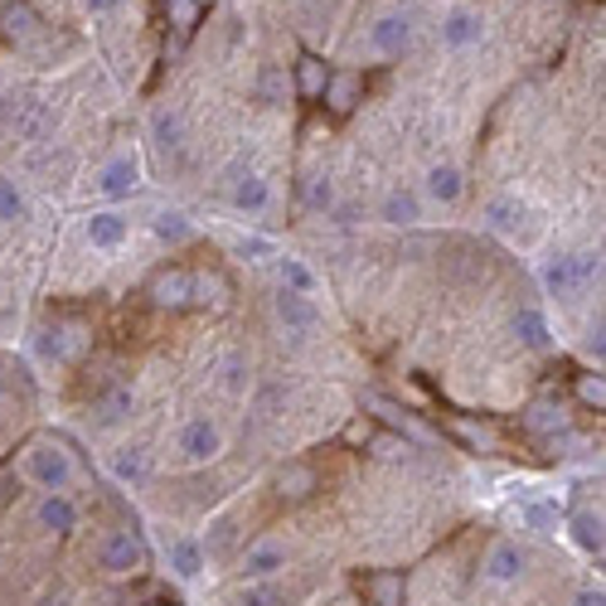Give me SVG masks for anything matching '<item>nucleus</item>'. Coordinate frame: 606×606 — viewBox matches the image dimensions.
I'll list each match as a JSON object with an SVG mask.
<instances>
[{"label": "nucleus", "mask_w": 606, "mask_h": 606, "mask_svg": "<svg viewBox=\"0 0 606 606\" xmlns=\"http://www.w3.org/2000/svg\"><path fill=\"white\" fill-rule=\"evenodd\" d=\"M20 218H29V200L15 180H0V224H20Z\"/></svg>", "instance_id": "nucleus-33"}, {"label": "nucleus", "mask_w": 606, "mask_h": 606, "mask_svg": "<svg viewBox=\"0 0 606 606\" xmlns=\"http://www.w3.org/2000/svg\"><path fill=\"white\" fill-rule=\"evenodd\" d=\"M281 597H277V588L272 582H248L243 592H233V602L228 606H277Z\"/></svg>", "instance_id": "nucleus-37"}, {"label": "nucleus", "mask_w": 606, "mask_h": 606, "mask_svg": "<svg viewBox=\"0 0 606 606\" xmlns=\"http://www.w3.org/2000/svg\"><path fill=\"white\" fill-rule=\"evenodd\" d=\"M480 29H485V20H480L476 5H452L442 20V45L446 49H471L480 45Z\"/></svg>", "instance_id": "nucleus-13"}, {"label": "nucleus", "mask_w": 606, "mask_h": 606, "mask_svg": "<svg viewBox=\"0 0 606 606\" xmlns=\"http://www.w3.org/2000/svg\"><path fill=\"white\" fill-rule=\"evenodd\" d=\"M0 393H5V374H0Z\"/></svg>", "instance_id": "nucleus-49"}, {"label": "nucleus", "mask_w": 606, "mask_h": 606, "mask_svg": "<svg viewBox=\"0 0 606 606\" xmlns=\"http://www.w3.org/2000/svg\"><path fill=\"white\" fill-rule=\"evenodd\" d=\"M407 45H413V15H407V10H379L374 25L364 29V39H359V54L364 59H399Z\"/></svg>", "instance_id": "nucleus-4"}, {"label": "nucleus", "mask_w": 606, "mask_h": 606, "mask_svg": "<svg viewBox=\"0 0 606 606\" xmlns=\"http://www.w3.org/2000/svg\"><path fill=\"white\" fill-rule=\"evenodd\" d=\"M112 476L122 480V485H141L146 476H151V452H146V446H117V452H112Z\"/></svg>", "instance_id": "nucleus-18"}, {"label": "nucleus", "mask_w": 606, "mask_h": 606, "mask_svg": "<svg viewBox=\"0 0 606 606\" xmlns=\"http://www.w3.org/2000/svg\"><path fill=\"white\" fill-rule=\"evenodd\" d=\"M326 83H330V68L320 64V59H301L296 64V92L306 102H316L320 92H326Z\"/></svg>", "instance_id": "nucleus-27"}, {"label": "nucleus", "mask_w": 606, "mask_h": 606, "mask_svg": "<svg viewBox=\"0 0 606 606\" xmlns=\"http://www.w3.org/2000/svg\"><path fill=\"white\" fill-rule=\"evenodd\" d=\"M98 568L108 572V578H141V572L151 568V548H146V539L136 534V529H112V534L98 543Z\"/></svg>", "instance_id": "nucleus-3"}, {"label": "nucleus", "mask_w": 606, "mask_h": 606, "mask_svg": "<svg viewBox=\"0 0 606 606\" xmlns=\"http://www.w3.org/2000/svg\"><path fill=\"white\" fill-rule=\"evenodd\" d=\"M20 471H25L29 485L45 490V495L49 490H68L78 480V466H73V456L59 442H35L25 452V462H20Z\"/></svg>", "instance_id": "nucleus-2"}, {"label": "nucleus", "mask_w": 606, "mask_h": 606, "mask_svg": "<svg viewBox=\"0 0 606 606\" xmlns=\"http://www.w3.org/2000/svg\"><path fill=\"white\" fill-rule=\"evenodd\" d=\"M248 379H253V374H248V359H243V354H224V364H218V383H224L228 393H243Z\"/></svg>", "instance_id": "nucleus-35"}, {"label": "nucleus", "mask_w": 606, "mask_h": 606, "mask_svg": "<svg viewBox=\"0 0 606 606\" xmlns=\"http://www.w3.org/2000/svg\"><path fill=\"white\" fill-rule=\"evenodd\" d=\"M151 136H155V146H161L165 155H180L185 151V117L180 112H171V108H161L151 117Z\"/></svg>", "instance_id": "nucleus-20"}, {"label": "nucleus", "mask_w": 606, "mask_h": 606, "mask_svg": "<svg viewBox=\"0 0 606 606\" xmlns=\"http://www.w3.org/2000/svg\"><path fill=\"white\" fill-rule=\"evenodd\" d=\"M456 432L466 437L471 446H495V437H490V427H476V422H456Z\"/></svg>", "instance_id": "nucleus-42"}, {"label": "nucleus", "mask_w": 606, "mask_h": 606, "mask_svg": "<svg viewBox=\"0 0 606 606\" xmlns=\"http://www.w3.org/2000/svg\"><path fill=\"white\" fill-rule=\"evenodd\" d=\"M272 306H277V320H281V330H287L291 340H311L320 330V306L311 296H296V291H277V301H272Z\"/></svg>", "instance_id": "nucleus-8"}, {"label": "nucleus", "mask_w": 606, "mask_h": 606, "mask_svg": "<svg viewBox=\"0 0 606 606\" xmlns=\"http://www.w3.org/2000/svg\"><path fill=\"white\" fill-rule=\"evenodd\" d=\"M238 253H253V257H277V253H272V243H263V238H243V243H238Z\"/></svg>", "instance_id": "nucleus-45"}, {"label": "nucleus", "mask_w": 606, "mask_h": 606, "mask_svg": "<svg viewBox=\"0 0 606 606\" xmlns=\"http://www.w3.org/2000/svg\"><path fill=\"white\" fill-rule=\"evenodd\" d=\"M529 427H539V432H553V427H563V413L553 403H539L534 413H529Z\"/></svg>", "instance_id": "nucleus-40"}, {"label": "nucleus", "mask_w": 606, "mask_h": 606, "mask_svg": "<svg viewBox=\"0 0 606 606\" xmlns=\"http://www.w3.org/2000/svg\"><path fill=\"white\" fill-rule=\"evenodd\" d=\"M136 185H141V161H136L131 151H117L112 161L98 165V175H92V190H98L102 200H127Z\"/></svg>", "instance_id": "nucleus-7"}, {"label": "nucleus", "mask_w": 606, "mask_h": 606, "mask_svg": "<svg viewBox=\"0 0 606 606\" xmlns=\"http://www.w3.org/2000/svg\"><path fill=\"white\" fill-rule=\"evenodd\" d=\"M78 505L68 500V490H49L45 500L35 505V525L45 529V534H54V539H68L73 529H78Z\"/></svg>", "instance_id": "nucleus-10"}, {"label": "nucleus", "mask_w": 606, "mask_h": 606, "mask_svg": "<svg viewBox=\"0 0 606 606\" xmlns=\"http://www.w3.org/2000/svg\"><path fill=\"white\" fill-rule=\"evenodd\" d=\"M311 490H316V471H311V466H287V471L277 476V495L281 500H306Z\"/></svg>", "instance_id": "nucleus-29"}, {"label": "nucleus", "mask_w": 606, "mask_h": 606, "mask_svg": "<svg viewBox=\"0 0 606 606\" xmlns=\"http://www.w3.org/2000/svg\"><path fill=\"white\" fill-rule=\"evenodd\" d=\"M578 399H582V403H592V407H602V403H606V393H602V379H592V374H582V379H578Z\"/></svg>", "instance_id": "nucleus-41"}, {"label": "nucleus", "mask_w": 606, "mask_h": 606, "mask_svg": "<svg viewBox=\"0 0 606 606\" xmlns=\"http://www.w3.org/2000/svg\"><path fill=\"white\" fill-rule=\"evenodd\" d=\"M131 233V218L117 214V209H98V214H88V224H83V238H88L98 253H112V248H122Z\"/></svg>", "instance_id": "nucleus-11"}, {"label": "nucleus", "mask_w": 606, "mask_h": 606, "mask_svg": "<svg viewBox=\"0 0 606 606\" xmlns=\"http://www.w3.org/2000/svg\"><path fill=\"white\" fill-rule=\"evenodd\" d=\"M568 529H572V543H578L582 553H602V515L578 509V515L568 519Z\"/></svg>", "instance_id": "nucleus-26"}, {"label": "nucleus", "mask_w": 606, "mask_h": 606, "mask_svg": "<svg viewBox=\"0 0 606 606\" xmlns=\"http://www.w3.org/2000/svg\"><path fill=\"white\" fill-rule=\"evenodd\" d=\"M301 200H306L311 214H330V209H336V180H330V175H311Z\"/></svg>", "instance_id": "nucleus-31"}, {"label": "nucleus", "mask_w": 606, "mask_h": 606, "mask_svg": "<svg viewBox=\"0 0 606 606\" xmlns=\"http://www.w3.org/2000/svg\"><path fill=\"white\" fill-rule=\"evenodd\" d=\"M572 606H606V592L602 588H582L578 597H572Z\"/></svg>", "instance_id": "nucleus-46"}, {"label": "nucleus", "mask_w": 606, "mask_h": 606, "mask_svg": "<svg viewBox=\"0 0 606 606\" xmlns=\"http://www.w3.org/2000/svg\"><path fill=\"white\" fill-rule=\"evenodd\" d=\"M171 10H175V20H180V29H190L194 15H200V10H194V0H171Z\"/></svg>", "instance_id": "nucleus-44"}, {"label": "nucleus", "mask_w": 606, "mask_h": 606, "mask_svg": "<svg viewBox=\"0 0 606 606\" xmlns=\"http://www.w3.org/2000/svg\"><path fill=\"white\" fill-rule=\"evenodd\" d=\"M277 277H281V291H296V296L316 301L320 281H316V272L301 263V257H277Z\"/></svg>", "instance_id": "nucleus-22"}, {"label": "nucleus", "mask_w": 606, "mask_h": 606, "mask_svg": "<svg viewBox=\"0 0 606 606\" xmlns=\"http://www.w3.org/2000/svg\"><path fill=\"white\" fill-rule=\"evenodd\" d=\"M171 568H175V578L180 582H194L204 572V548L194 539H175L171 543Z\"/></svg>", "instance_id": "nucleus-25"}, {"label": "nucleus", "mask_w": 606, "mask_h": 606, "mask_svg": "<svg viewBox=\"0 0 606 606\" xmlns=\"http://www.w3.org/2000/svg\"><path fill=\"white\" fill-rule=\"evenodd\" d=\"M287 568H291V548L281 539L248 543L243 558H238V578H243V582H272V578H281Z\"/></svg>", "instance_id": "nucleus-6"}, {"label": "nucleus", "mask_w": 606, "mask_h": 606, "mask_svg": "<svg viewBox=\"0 0 606 606\" xmlns=\"http://www.w3.org/2000/svg\"><path fill=\"white\" fill-rule=\"evenodd\" d=\"M257 98H263L267 108H277V102L287 98V73H281V68H267L263 78H257Z\"/></svg>", "instance_id": "nucleus-38"}, {"label": "nucleus", "mask_w": 606, "mask_h": 606, "mask_svg": "<svg viewBox=\"0 0 606 606\" xmlns=\"http://www.w3.org/2000/svg\"><path fill=\"white\" fill-rule=\"evenodd\" d=\"M39 606H73V602H68V597H45Z\"/></svg>", "instance_id": "nucleus-48"}, {"label": "nucleus", "mask_w": 606, "mask_h": 606, "mask_svg": "<svg viewBox=\"0 0 606 606\" xmlns=\"http://www.w3.org/2000/svg\"><path fill=\"white\" fill-rule=\"evenodd\" d=\"M155 238H161V243H190L194 238V228H190V218L180 214V209H161V214H155Z\"/></svg>", "instance_id": "nucleus-28"}, {"label": "nucleus", "mask_w": 606, "mask_h": 606, "mask_svg": "<svg viewBox=\"0 0 606 606\" xmlns=\"http://www.w3.org/2000/svg\"><path fill=\"white\" fill-rule=\"evenodd\" d=\"M35 350L45 354V359H54V364H64L68 359V330H39V340H35Z\"/></svg>", "instance_id": "nucleus-36"}, {"label": "nucleus", "mask_w": 606, "mask_h": 606, "mask_svg": "<svg viewBox=\"0 0 606 606\" xmlns=\"http://www.w3.org/2000/svg\"><path fill=\"white\" fill-rule=\"evenodd\" d=\"M485 224L495 228V233L515 238L519 228H525V204L509 200V194H500V200H490V204H485Z\"/></svg>", "instance_id": "nucleus-23"}, {"label": "nucleus", "mask_w": 606, "mask_h": 606, "mask_svg": "<svg viewBox=\"0 0 606 606\" xmlns=\"http://www.w3.org/2000/svg\"><path fill=\"white\" fill-rule=\"evenodd\" d=\"M519 525L534 529V534H558V509H553V505H539V500H529V505H519Z\"/></svg>", "instance_id": "nucleus-32"}, {"label": "nucleus", "mask_w": 606, "mask_h": 606, "mask_svg": "<svg viewBox=\"0 0 606 606\" xmlns=\"http://www.w3.org/2000/svg\"><path fill=\"white\" fill-rule=\"evenodd\" d=\"M25 171L39 175L45 185H59V180H68V175H73V151H64V146H54V141H45L39 151H29Z\"/></svg>", "instance_id": "nucleus-16"}, {"label": "nucleus", "mask_w": 606, "mask_h": 606, "mask_svg": "<svg viewBox=\"0 0 606 606\" xmlns=\"http://www.w3.org/2000/svg\"><path fill=\"white\" fill-rule=\"evenodd\" d=\"M369 602L374 606H403V578L399 572H379V578H369Z\"/></svg>", "instance_id": "nucleus-34"}, {"label": "nucleus", "mask_w": 606, "mask_h": 606, "mask_svg": "<svg viewBox=\"0 0 606 606\" xmlns=\"http://www.w3.org/2000/svg\"><path fill=\"white\" fill-rule=\"evenodd\" d=\"M117 5H122V0H83V10H88V15H112Z\"/></svg>", "instance_id": "nucleus-47"}, {"label": "nucleus", "mask_w": 606, "mask_h": 606, "mask_svg": "<svg viewBox=\"0 0 606 606\" xmlns=\"http://www.w3.org/2000/svg\"><path fill=\"white\" fill-rule=\"evenodd\" d=\"M379 214L389 218L393 228H413L417 218H422V204H417V194H407V190H389L383 204H379Z\"/></svg>", "instance_id": "nucleus-24"}, {"label": "nucleus", "mask_w": 606, "mask_h": 606, "mask_svg": "<svg viewBox=\"0 0 606 606\" xmlns=\"http://www.w3.org/2000/svg\"><path fill=\"white\" fill-rule=\"evenodd\" d=\"M403 452H413L403 437H374V456H403Z\"/></svg>", "instance_id": "nucleus-43"}, {"label": "nucleus", "mask_w": 606, "mask_h": 606, "mask_svg": "<svg viewBox=\"0 0 606 606\" xmlns=\"http://www.w3.org/2000/svg\"><path fill=\"white\" fill-rule=\"evenodd\" d=\"M175 456H180V466H209L224 456V427L214 422V417H190V422L180 427V437H175Z\"/></svg>", "instance_id": "nucleus-5"}, {"label": "nucleus", "mask_w": 606, "mask_h": 606, "mask_svg": "<svg viewBox=\"0 0 606 606\" xmlns=\"http://www.w3.org/2000/svg\"><path fill=\"white\" fill-rule=\"evenodd\" d=\"M151 306H161V311H185L194 301V272H185V267H165V272H155V281H151Z\"/></svg>", "instance_id": "nucleus-9"}, {"label": "nucleus", "mask_w": 606, "mask_h": 606, "mask_svg": "<svg viewBox=\"0 0 606 606\" xmlns=\"http://www.w3.org/2000/svg\"><path fill=\"white\" fill-rule=\"evenodd\" d=\"M364 407H369V413H379V422H383V427H393V432H399V437H403V442H407V437H417V442H422V437H427V432H422V427H417V422H413V417H407V413H403V407H399V403H389V399H379V393H369V399H364Z\"/></svg>", "instance_id": "nucleus-21"}, {"label": "nucleus", "mask_w": 606, "mask_h": 606, "mask_svg": "<svg viewBox=\"0 0 606 606\" xmlns=\"http://www.w3.org/2000/svg\"><path fill=\"white\" fill-rule=\"evenodd\" d=\"M35 25H39V15L29 5H10L5 10V29H10V35L25 39V35H35Z\"/></svg>", "instance_id": "nucleus-39"}, {"label": "nucleus", "mask_w": 606, "mask_h": 606, "mask_svg": "<svg viewBox=\"0 0 606 606\" xmlns=\"http://www.w3.org/2000/svg\"><path fill=\"white\" fill-rule=\"evenodd\" d=\"M509 330H515V340L525 344V350H534V354H543L553 344L548 320H543V311H534V306H519L515 320H509Z\"/></svg>", "instance_id": "nucleus-17"}, {"label": "nucleus", "mask_w": 606, "mask_h": 606, "mask_svg": "<svg viewBox=\"0 0 606 606\" xmlns=\"http://www.w3.org/2000/svg\"><path fill=\"white\" fill-rule=\"evenodd\" d=\"M422 190H427V200L432 204H456L466 194V180H462V165H452V161H437V165H427V180H422Z\"/></svg>", "instance_id": "nucleus-15"}, {"label": "nucleus", "mask_w": 606, "mask_h": 606, "mask_svg": "<svg viewBox=\"0 0 606 606\" xmlns=\"http://www.w3.org/2000/svg\"><path fill=\"white\" fill-rule=\"evenodd\" d=\"M602 257L597 253H568V257H548L543 263V291L553 301H578L582 291L597 281Z\"/></svg>", "instance_id": "nucleus-1"}, {"label": "nucleus", "mask_w": 606, "mask_h": 606, "mask_svg": "<svg viewBox=\"0 0 606 606\" xmlns=\"http://www.w3.org/2000/svg\"><path fill=\"white\" fill-rule=\"evenodd\" d=\"M131 413H136V393L117 389V393H108V399L98 403V427H117V422H127Z\"/></svg>", "instance_id": "nucleus-30"}, {"label": "nucleus", "mask_w": 606, "mask_h": 606, "mask_svg": "<svg viewBox=\"0 0 606 606\" xmlns=\"http://www.w3.org/2000/svg\"><path fill=\"white\" fill-rule=\"evenodd\" d=\"M525 568H529V558H525V548H519V543H509V539L490 543V553H485V578L490 582L509 588V582L525 578Z\"/></svg>", "instance_id": "nucleus-12"}, {"label": "nucleus", "mask_w": 606, "mask_h": 606, "mask_svg": "<svg viewBox=\"0 0 606 606\" xmlns=\"http://www.w3.org/2000/svg\"><path fill=\"white\" fill-rule=\"evenodd\" d=\"M228 200H233L238 214H248V218H263L267 209H272V185L263 180L257 171H243L233 180V190H228Z\"/></svg>", "instance_id": "nucleus-14"}, {"label": "nucleus", "mask_w": 606, "mask_h": 606, "mask_svg": "<svg viewBox=\"0 0 606 606\" xmlns=\"http://www.w3.org/2000/svg\"><path fill=\"white\" fill-rule=\"evenodd\" d=\"M320 98L330 102V112H336V117H350L354 102H359V73H330V83H326V92H320Z\"/></svg>", "instance_id": "nucleus-19"}]
</instances>
